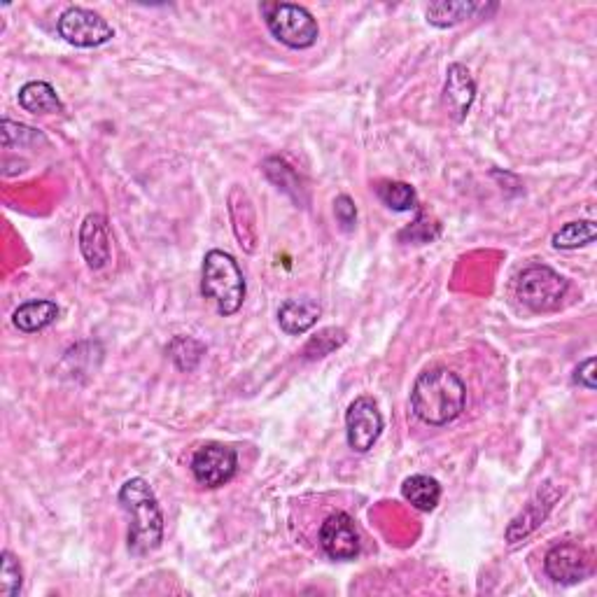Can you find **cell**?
Segmentation results:
<instances>
[{"label":"cell","instance_id":"1","mask_svg":"<svg viewBox=\"0 0 597 597\" xmlns=\"http://www.w3.org/2000/svg\"><path fill=\"white\" fill-rule=\"evenodd\" d=\"M465 404L467 388L451 369H427L413 383L411 409L427 425L441 427L453 423L465 411Z\"/></svg>","mask_w":597,"mask_h":597},{"label":"cell","instance_id":"2","mask_svg":"<svg viewBox=\"0 0 597 597\" xmlns=\"http://www.w3.org/2000/svg\"><path fill=\"white\" fill-rule=\"evenodd\" d=\"M119 504L131 518L129 551L133 556H147L157 551L164 539V516L150 483L140 476L126 481L119 490Z\"/></svg>","mask_w":597,"mask_h":597},{"label":"cell","instance_id":"3","mask_svg":"<svg viewBox=\"0 0 597 597\" xmlns=\"http://www.w3.org/2000/svg\"><path fill=\"white\" fill-rule=\"evenodd\" d=\"M201 294L215 301L217 311L224 318L241 311L245 301V278L241 266L229 252L210 250L203 259Z\"/></svg>","mask_w":597,"mask_h":597},{"label":"cell","instance_id":"4","mask_svg":"<svg viewBox=\"0 0 597 597\" xmlns=\"http://www.w3.org/2000/svg\"><path fill=\"white\" fill-rule=\"evenodd\" d=\"M262 14L273 38L290 49H308L318 42L320 28L313 14L292 3H262Z\"/></svg>","mask_w":597,"mask_h":597},{"label":"cell","instance_id":"5","mask_svg":"<svg viewBox=\"0 0 597 597\" xmlns=\"http://www.w3.org/2000/svg\"><path fill=\"white\" fill-rule=\"evenodd\" d=\"M567 287L570 283L549 266H530L518 276L516 292L530 311L549 313L563 304Z\"/></svg>","mask_w":597,"mask_h":597},{"label":"cell","instance_id":"6","mask_svg":"<svg viewBox=\"0 0 597 597\" xmlns=\"http://www.w3.org/2000/svg\"><path fill=\"white\" fill-rule=\"evenodd\" d=\"M59 35L73 47H101L115 38V31L101 14L87 7H68L59 17Z\"/></svg>","mask_w":597,"mask_h":597},{"label":"cell","instance_id":"7","mask_svg":"<svg viewBox=\"0 0 597 597\" xmlns=\"http://www.w3.org/2000/svg\"><path fill=\"white\" fill-rule=\"evenodd\" d=\"M383 432V416L371 397H357L346 413L348 446L355 453H367Z\"/></svg>","mask_w":597,"mask_h":597},{"label":"cell","instance_id":"8","mask_svg":"<svg viewBox=\"0 0 597 597\" xmlns=\"http://www.w3.org/2000/svg\"><path fill=\"white\" fill-rule=\"evenodd\" d=\"M238 455L224 444H206L194 453L192 474L203 488H220L236 476Z\"/></svg>","mask_w":597,"mask_h":597},{"label":"cell","instance_id":"9","mask_svg":"<svg viewBox=\"0 0 597 597\" xmlns=\"http://www.w3.org/2000/svg\"><path fill=\"white\" fill-rule=\"evenodd\" d=\"M544 570L553 581H556V584L574 586L579 584V581L591 577L593 560H591V553H588L584 546L565 542V544L553 546V549L546 553Z\"/></svg>","mask_w":597,"mask_h":597},{"label":"cell","instance_id":"10","mask_svg":"<svg viewBox=\"0 0 597 597\" xmlns=\"http://www.w3.org/2000/svg\"><path fill=\"white\" fill-rule=\"evenodd\" d=\"M320 546L332 560H353L360 553V535L355 521L343 511H336L322 523Z\"/></svg>","mask_w":597,"mask_h":597},{"label":"cell","instance_id":"11","mask_svg":"<svg viewBox=\"0 0 597 597\" xmlns=\"http://www.w3.org/2000/svg\"><path fill=\"white\" fill-rule=\"evenodd\" d=\"M80 250L84 259H87L89 269L98 271L110 262L112 238H110V227H108V220H105V215L91 213L84 217L82 229H80Z\"/></svg>","mask_w":597,"mask_h":597},{"label":"cell","instance_id":"12","mask_svg":"<svg viewBox=\"0 0 597 597\" xmlns=\"http://www.w3.org/2000/svg\"><path fill=\"white\" fill-rule=\"evenodd\" d=\"M476 98V82L469 70L462 63H453L446 73L444 87V105L455 122H462L472 110Z\"/></svg>","mask_w":597,"mask_h":597},{"label":"cell","instance_id":"13","mask_svg":"<svg viewBox=\"0 0 597 597\" xmlns=\"http://www.w3.org/2000/svg\"><path fill=\"white\" fill-rule=\"evenodd\" d=\"M558 490L551 486V483H546V486L539 490L535 495V500H532L528 507L521 511V516H516L514 521H511L509 530H507V542L509 544H516L521 542L530 535V532H535L539 525L544 523V518L549 516V511L553 507V502L558 500Z\"/></svg>","mask_w":597,"mask_h":597},{"label":"cell","instance_id":"14","mask_svg":"<svg viewBox=\"0 0 597 597\" xmlns=\"http://www.w3.org/2000/svg\"><path fill=\"white\" fill-rule=\"evenodd\" d=\"M322 308L318 301L313 299H287L283 306L278 308V322L280 329L285 334L299 336L306 334L315 322H318Z\"/></svg>","mask_w":597,"mask_h":597},{"label":"cell","instance_id":"15","mask_svg":"<svg viewBox=\"0 0 597 597\" xmlns=\"http://www.w3.org/2000/svg\"><path fill=\"white\" fill-rule=\"evenodd\" d=\"M56 318H59V306H56L54 301L35 299V301H26V304H21L17 311H14L12 322H14V327L21 329V332L33 334V332H40V329L52 325Z\"/></svg>","mask_w":597,"mask_h":597},{"label":"cell","instance_id":"16","mask_svg":"<svg viewBox=\"0 0 597 597\" xmlns=\"http://www.w3.org/2000/svg\"><path fill=\"white\" fill-rule=\"evenodd\" d=\"M19 105L31 115H54V112L63 110V103L56 96L52 84L40 80L26 82L19 89Z\"/></svg>","mask_w":597,"mask_h":597},{"label":"cell","instance_id":"17","mask_svg":"<svg viewBox=\"0 0 597 597\" xmlns=\"http://www.w3.org/2000/svg\"><path fill=\"white\" fill-rule=\"evenodd\" d=\"M402 495L406 502H411L418 511H432L441 500V486L437 479L425 474L409 476L402 486Z\"/></svg>","mask_w":597,"mask_h":597},{"label":"cell","instance_id":"18","mask_svg":"<svg viewBox=\"0 0 597 597\" xmlns=\"http://www.w3.org/2000/svg\"><path fill=\"white\" fill-rule=\"evenodd\" d=\"M479 7L481 5L476 3H451V0H444V3H432L425 14L432 26L448 28L465 19H472V14L479 12Z\"/></svg>","mask_w":597,"mask_h":597},{"label":"cell","instance_id":"19","mask_svg":"<svg viewBox=\"0 0 597 597\" xmlns=\"http://www.w3.org/2000/svg\"><path fill=\"white\" fill-rule=\"evenodd\" d=\"M595 236H597L595 222L591 220L570 222L565 224L556 236H553V245H556L558 250H577V248H584L588 243H593Z\"/></svg>","mask_w":597,"mask_h":597},{"label":"cell","instance_id":"20","mask_svg":"<svg viewBox=\"0 0 597 597\" xmlns=\"http://www.w3.org/2000/svg\"><path fill=\"white\" fill-rule=\"evenodd\" d=\"M378 199L390 210H397V213L418 208L416 189L406 185V182H383V185H378Z\"/></svg>","mask_w":597,"mask_h":597},{"label":"cell","instance_id":"21","mask_svg":"<svg viewBox=\"0 0 597 597\" xmlns=\"http://www.w3.org/2000/svg\"><path fill=\"white\" fill-rule=\"evenodd\" d=\"M264 171L269 175L273 185H278V189H283V192L292 196V199L301 201V182L297 178V173L292 171V166H287L283 159H266Z\"/></svg>","mask_w":597,"mask_h":597},{"label":"cell","instance_id":"22","mask_svg":"<svg viewBox=\"0 0 597 597\" xmlns=\"http://www.w3.org/2000/svg\"><path fill=\"white\" fill-rule=\"evenodd\" d=\"M343 341H346V332H343V329H336V327L322 329L318 336H313V339L308 341V346L304 348V357L306 360L325 357L332 353V350L343 346Z\"/></svg>","mask_w":597,"mask_h":597},{"label":"cell","instance_id":"23","mask_svg":"<svg viewBox=\"0 0 597 597\" xmlns=\"http://www.w3.org/2000/svg\"><path fill=\"white\" fill-rule=\"evenodd\" d=\"M24 584V574H21L19 560L10 551L3 553V563H0V595L3 597H17Z\"/></svg>","mask_w":597,"mask_h":597},{"label":"cell","instance_id":"24","mask_svg":"<svg viewBox=\"0 0 597 597\" xmlns=\"http://www.w3.org/2000/svg\"><path fill=\"white\" fill-rule=\"evenodd\" d=\"M38 140H45L35 129H28L24 124L10 122V119H3V147L10 150L12 145H31L38 143Z\"/></svg>","mask_w":597,"mask_h":597},{"label":"cell","instance_id":"25","mask_svg":"<svg viewBox=\"0 0 597 597\" xmlns=\"http://www.w3.org/2000/svg\"><path fill=\"white\" fill-rule=\"evenodd\" d=\"M334 215H336V220H339L343 231H353L355 229L357 208H355V203H353V199H350L348 194L336 196V201H334Z\"/></svg>","mask_w":597,"mask_h":597},{"label":"cell","instance_id":"26","mask_svg":"<svg viewBox=\"0 0 597 597\" xmlns=\"http://www.w3.org/2000/svg\"><path fill=\"white\" fill-rule=\"evenodd\" d=\"M427 222H430V220H427V217H425L423 213H420V215H418V220H416V222H413V224H411V227L404 231V234H402V238H406V236H411V241H413V243H427V241H432V238H434V236H437V234H439V231H430V227H425V224H427Z\"/></svg>","mask_w":597,"mask_h":597},{"label":"cell","instance_id":"27","mask_svg":"<svg viewBox=\"0 0 597 597\" xmlns=\"http://www.w3.org/2000/svg\"><path fill=\"white\" fill-rule=\"evenodd\" d=\"M574 383L581 385L586 390H595V357H588L584 364H579L577 371H574Z\"/></svg>","mask_w":597,"mask_h":597}]
</instances>
